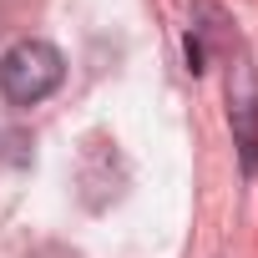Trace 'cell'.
Returning a JSON list of instances; mask_svg holds the SVG:
<instances>
[{
  "label": "cell",
  "instance_id": "6da1fadb",
  "mask_svg": "<svg viewBox=\"0 0 258 258\" xmlns=\"http://www.w3.org/2000/svg\"><path fill=\"white\" fill-rule=\"evenodd\" d=\"M66 76V61L51 41H16L6 56H0V91L16 106H36L46 101Z\"/></svg>",
  "mask_w": 258,
  "mask_h": 258
},
{
  "label": "cell",
  "instance_id": "7a4b0ae2",
  "mask_svg": "<svg viewBox=\"0 0 258 258\" xmlns=\"http://www.w3.org/2000/svg\"><path fill=\"white\" fill-rule=\"evenodd\" d=\"M233 132H238L248 172H258V86L248 91V101H233Z\"/></svg>",
  "mask_w": 258,
  "mask_h": 258
}]
</instances>
